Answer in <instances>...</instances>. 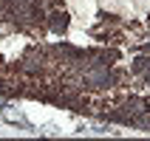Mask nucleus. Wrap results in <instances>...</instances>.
<instances>
[{
  "instance_id": "nucleus-1",
  "label": "nucleus",
  "mask_w": 150,
  "mask_h": 141,
  "mask_svg": "<svg viewBox=\"0 0 150 141\" xmlns=\"http://www.w3.org/2000/svg\"><path fill=\"white\" fill-rule=\"evenodd\" d=\"M110 82H113V76H110L108 71H96V74L85 76V85H88V88H108Z\"/></svg>"
},
{
  "instance_id": "nucleus-3",
  "label": "nucleus",
  "mask_w": 150,
  "mask_h": 141,
  "mask_svg": "<svg viewBox=\"0 0 150 141\" xmlns=\"http://www.w3.org/2000/svg\"><path fill=\"white\" fill-rule=\"evenodd\" d=\"M147 65H150V59H136V62H133V71H136V74H142Z\"/></svg>"
},
{
  "instance_id": "nucleus-2",
  "label": "nucleus",
  "mask_w": 150,
  "mask_h": 141,
  "mask_svg": "<svg viewBox=\"0 0 150 141\" xmlns=\"http://www.w3.org/2000/svg\"><path fill=\"white\" fill-rule=\"evenodd\" d=\"M48 25H51V31H54V34H65V28H68V14H65V11H54V14L48 17Z\"/></svg>"
}]
</instances>
